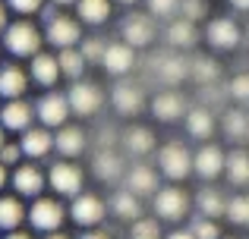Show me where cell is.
Returning a JSON list of instances; mask_svg holds the SVG:
<instances>
[{
    "mask_svg": "<svg viewBox=\"0 0 249 239\" xmlns=\"http://www.w3.org/2000/svg\"><path fill=\"white\" fill-rule=\"evenodd\" d=\"M145 6H148L152 19H170V16H177L180 0H145Z\"/></svg>",
    "mask_w": 249,
    "mask_h": 239,
    "instance_id": "obj_41",
    "label": "cell"
},
{
    "mask_svg": "<svg viewBox=\"0 0 249 239\" xmlns=\"http://www.w3.org/2000/svg\"><path fill=\"white\" fill-rule=\"evenodd\" d=\"M227 3H231L233 10H240V13H249V0H227Z\"/></svg>",
    "mask_w": 249,
    "mask_h": 239,
    "instance_id": "obj_49",
    "label": "cell"
},
{
    "mask_svg": "<svg viewBox=\"0 0 249 239\" xmlns=\"http://www.w3.org/2000/svg\"><path fill=\"white\" fill-rule=\"evenodd\" d=\"M164 38H167L170 48H177V50H189V48L196 44V38H199V32H196V22H186V19L177 16L174 22H167Z\"/></svg>",
    "mask_w": 249,
    "mask_h": 239,
    "instance_id": "obj_33",
    "label": "cell"
},
{
    "mask_svg": "<svg viewBox=\"0 0 249 239\" xmlns=\"http://www.w3.org/2000/svg\"><path fill=\"white\" fill-rule=\"evenodd\" d=\"M6 145V132H3V129H0V148H3Z\"/></svg>",
    "mask_w": 249,
    "mask_h": 239,
    "instance_id": "obj_54",
    "label": "cell"
},
{
    "mask_svg": "<svg viewBox=\"0 0 249 239\" xmlns=\"http://www.w3.org/2000/svg\"><path fill=\"white\" fill-rule=\"evenodd\" d=\"M221 132L231 142H249V113L246 107H231L221 117Z\"/></svg>",
    "mask_w": 249,
    "mask_h": 239,
    "instance_id": "obj_32",
    "label": "cell"
},
{
    "mask_svg": "<svg viewBox=\"0 0 249 239\" xmlns=\"http://www.w3.org/2000/svg\"><path fill=\"white\" fill-rule=\"evenodd\" d=\"M155 154H158L155 170H158L167 183H183V179L193 176V151L186 148V142L170 139V142L155 148Z\"/></svg>",
    "mask_w": 249,
    "mask_h": 239,
    "instance_id": "obj_3",
    "label": "cell"
},
{
    "mask_svg": "<svg viewBox=\"0 0 249 239\" xmlns=\"http://www.w3.org/2000/svg\"><path fill=\"white\" fill-rule=\"evenodd\" d=\"M29 69H22L19 63H3L0 66V98L3 101H16L25 95L29 88Z\"/></svg>",
    "mask_w": 249,
    "mask_h": 239,
    "instance_id": "obj_22",
    "label": "cell"
},
{
    "mask_svg": "<svg viewBox=\"0 0 249 239\" xmlns=\"http://www.w3.org/2000/svg\"><path fill=\"white\" fill-rule=\"evenodd\" d=\"M32 107H35V123H41L44 129H60V126H67V120H70L67 95L54 92V88H51L48 95H41Z\"/></svg>",
    "mask_w": 249,
    "mask_h": 239,
    "instance_id": "obj_10",
    "label": "cell"
},
{
    "mask_svg": "<svg viewBox=\"0 0 249 239\" xmlns=\"http://www.w3.org/2000/svg\"><path fill=\"white\" fill-rule=\"evenodd\" d=\"M205 41H208L212 50L227 54V50L240 48V41H243V29H240V22H233L231 16H218V19H212V22L205 25Z\"/></svg>",
    "mask_w": 249,
    "mask_h": 239,
    "instance_id": "obj_11",
    "label": "cell"
},
{
    "mask_svg": "<svg viewBox=\"0 0 249 239\" xmlns=\"http://www.w3.org/2000/svg\"><path fill=\"white\" fill-rule=\"evenodd\" d=\"M158 29H155V19L145 16V13H129L120 25V38L129 44V48H148L155 41Z\"/></svg>",
    "mask_w": 249,
    "mask_h": 239,
    "instance_id": "obj_17",
    "label": "cell"
},
{
    "mask_svg": "<svg viewBox=\"0 0 249 239\" xmlns=\"http://www.w3.org/2000/svg\"><path fill=\"white\" fill-rule=\"evenodd\" d=\"M107 214H114L117 221H139L142 217V198L139 195H133V192L123 186V189H117V192H110V198H107Z\"/></svg>",
    "mask_w": 249,
    "mask_h": 239,
    "instance_id": "obj_23",
    "label": "cell"
},
{
    "mask_svg": "<svg viewBox=\"0 0 249 239\" xmlns=\"http://www.w3.org/2000/svg\"><path fill=\"white\" fill-rule=\"evenodd\" d=\"M10 183L13 189H16L19 198H41L44 195V186H48V176H44V170L35 164V160H22L19 167H13L10 170Z\"/></svg>",
    "mask_w": 249,
    "mask_h": 239,
    "instance_id": "obj_9",
    "label": "cell"
},
{
    "mask_svg": "<svg viewBox=\"0 0 249 239\" xmlns=\"http://www.w3.org/2000/svg\"><path fill=\"white\" fill-rule=\"evenodd\" d=\"M161 239H193V233H189L186 227H177V230H170V233L161 236Z\"/></svg>",
    "mask_w": 249,
    "mask_h": 239,
    "instance_id": "obj_46",
    "label": "cell"
},
{
    "mask_svg": "<svg viewBox=\"0 0 249 239\" xmlns=\"http://www.w3.org/2000/svg\"><path fill=\"white\" fill-rule=\"evenodd\" d=\"M25 223V205L19 195H0V233L22 230Z\"/></svg>",
    "mask_w": 249,
    "mask_h": 239,
    "instance_id": "obj_30",
    "label": "cell"
},
{
    "mask_svg": "<svg viewBox=\"0 0 249 239\" xmlns=\"http://www.w3.org/2000/svg\"><path fill=\"white\" fill-rule=\"evenodd\" d=\"M221 239H233V236H221Z\"/></svg>",
    "mask_w": 249,
    "mask_h": 239,
    "instance_id": "obj_56",
    "label": "cell"
},
{
    "mask_svg": "<svg viewBox=\"0 0 249 239\" xmlns=\"http://www.w3.org/2000/svg\"><path fill=\"white\" fill-rule=\"evenodd\" d=\"M0 239H35L32 233H25V230H13V233H3Z\"/></svg>",
    "mask_w": 249,
    "mask_h": 239,
    "instance_id": "obj_48",
    "label": "cell"
},
{
    "mask_svg": "<svg viewBox=\"0 0 249 239\" xmlns=\"http://www.w3.org/2000/svg\"><path fill=\"white\" fill-rule=\"evenodd\" d=\"M224 217L233 223V227H243V230H249V192H237V195H231V198H227Z\"/></svg>",
    "mask_w": 249,
    "mask_h": 239,
    "instance_id": "obj_35",
    "label": "cell"
},
{
    "mask_svg": "<svg viewBox=\"0 0 249 239\" xmlns=\"http://www.w3.org/2000/svg\"><path fill=\"white\" fill-rule=\"evenodd\" d=\"M189 233H193V239H221V223H214L212 217H189Z\"/></svg>",
    "mask_w": 249,
    "mask_h": 239,
    "instance_id": "obj_37",
    "label": "cell"
},
{
    "mask_svg": "<svg viewBox=\"0 0 249 239\" xmlns=\"http://www.w3.org/2000/svg\"><path fill=\"white\" fill-rule=\"evenodd\" d=\"M177 16L186 19V22H199V19L208 16V0H180Z\"/></svg>",
    "mask_w": 249,
    "mask_h": 239,
    "instance_id": "obj_38",
    "label": "cell"
},
{
    "mask_svg": "<svg viewBox=\"0 0 249 239\" xmlns=\"http://www.w3.org/2000/svg\"><path fill=\"white\" fill-rule=\"evenodd\" d=\"M152 211L161 223H183L193 211V195L180 183H167L152 195Z\"/></svg>",
    "mask_w": 249,
    "mask_h": 239,
    "instance_id": "obj_2",
    "label": "cell"
},
{
    "mask_svg": "<svg viewBox=\"0 0 249 239\" xmlns=\"http://www.w3.org/2000/svg\"><path fill=\"white\" fill-rule=\"evenodd\" d=\"M186 132L193 135V139H199V142H208L214 135V129H218V123H214V113H212V107H205V104H196V107H189L186 111Z\"/></svg>",
    "mask_w": 249,
    "mask_h": 239,
    "instance_id": "obj_25",
    "label": "cell"
},
{
    "mask_svg": "<svg viewBox=\"0 0 249 239\" xmlns=\"http://www.w3.org/2000/svg\"><path fill=\"white\" fill-rule=\"evenodd\" d=\"M79 239H114L107 233V230H101V227H95V230H85V233L79 236Z\"/></svg>",
    "mask_w": 249,
    "mask_h": 239,
    "instance_id": "obj_45",
    "label": "cell"
},
{
    "mask_svg": "<svg viewBox=\"0 0 249 239\" xmlns=\"http://www.w3.org/2000/svg\"><path fill=\"white\" fill-rule=\"evenodd\" d=\"M54 6H76V0H51Z\"/></svg>",
    "mask_w": 249,
    "mask_h": 239,
    "instance_id": "obj_51",
    "label": "cell"
},
{
    "mask_svg": "<svg viewBox=\"0 0 249 239\" xmlns=\"http://www.w3.org/2000/svg\"><path fill=\"white\" fill-rule=\"evenodd\" d=\"M123 183H126V189L133 192V195L148 198V195H155V192L161 189V173L155 170L152 164H145V160H136V164L126 167Z\"/></svg>",
    "mask_w": 249,
    "mask_h": 239,
    "instance_id": "obj_14",
    "label": "cell"
},
{
    "mask_svg": "<svg viewBox=\"0 0 249 239\" xmlns=\"http://www.w3.org/2000/svg\"><path fill=\"white\" fill-rule=\"evenodd\" d=\"M29 79L35 82V85L41 88H54L57 82H60V66H57V54H48V50H41V54H35L29 60Z\"/></svg>",
    "mask_w": 249,
    "mask_h": 239,
    "instance_id": "obj_21",
    "label": "cell"
},
{
    "mask_svg": "<svg viewBox=\"0 0 249 239\" xmlns=\"http://www.w3.org/2000/svg\"><path fill=\"white\" fill-rule=\"evenodd\" d=\"M110 104H114V111L120 117H139L142 107H145V88L129 79H120L110 88Z\"/></svg>",
    "mask_w": 249,
    "mask_h": 239,
    "instance_id": "obj_13",
    "label": "cell"
},
{
    "mask_svg": "<svg viewBox=\"0 0 249 239\" xmlns=\"http://www.w3.org/2000/svg\"><path fill=\"white\" fill-rule=\"evenodd\" d=\"M67 214H70V221H73L76 227L95 230V227H101L104 217H107V202H104L101 195H95V192H79V195L70 202Z\"/></svg>",
    "mask_w": 249,
    "mask_h": 239,
    "instance_id": "obj_6",
    "label": "cell"
},
{
    "mask_svg": "<svg viewBox=\"0 0 249 239\" xmlns=\"http://www.w3.org/2000/svg\"><path fill=\"white\" fill-rule=\"evenodd\" d=\"M101 66H104V73L114 76V79H126L136 69V48H129L126 41H107Z\"/></svg>",
    "mask_w": 249,
    "mask_h": 239,
    "instance_id": "obj_15",
    "label": "cell"
},
{
    "mask_svg": "<svg viewBox=\"0 0 249 239\" xmlns=\"http://www.w3.org/2000/svg\"><path fill=\"white\" fill-rule=\"evenodd\" d=\"M104 88L95 85V82L89 79H79L70 85L67 92V104H70V113H76V117H91V113H98L104 107Z\"/></svg>",
    "mask_w": 249,
    "mask_h": 239,
    "instance_id": "obj_8",
    "label": "cell"
},
{
    "mask_svg": "<svg viewBox=\"0 0 249 239\" xmlns=\"http://www.w3.org/2000/svg\"><path fill=\"white\" fill-rule=\"evenodd\" d=\"M48 186L57 198H76L79 192H85V170L76 160H54V164L44 170Z\"/></svg>",
    "mask_w": 249,
    "mask_h": 239,
    "instance_id": "obj_5",
    "label": "cell"
},
{
    "mask_svg": "<svg viewBox=\"0 0 249 239\" xmlns=\"http://www.w3.org/2000/svg\"><path fill=\"white\" fill-rule=\"evenodd\" d=\"M19 148H22V158L29 160H41L54 151V132L44 126H32L19 135Z\"/></svg>",
    "mask_w": 249,
    "mask_h": 239,
    "instance_id": "obj_20",
    "label": "cell"
},
{
    "mask_svg": "<svg viewBox=\"0 0 249 239\" xmlns=\"http://www.w3.org/2000/svg\"><path fill=\"white\" fill-rule=\"evenodd\" d=\"M67 205L60 202V198H35L32 202V208H25V223H29L35 233L48 236V233H60L63 223H67Z\"/></svg>",
    "mask_w": 249,
    "mask_h": 239,
    "instance_id": "obj_4",
    "label": "cell"
},
{
    "mask_svg": "<svg viewBox=\"0 0 249 239\" xmlns=\"http://www.w3.org/2000/svg\"><path fill=\"white\" fill-rule=\"evenodd\" d=\"M44 239H73V236H67V233H63V230H60V233H48Z\"/></svg>",
    "mask_w": 249,
    "mask_h": 239,
    "instance_id": "obj_52",
    "label": "cell"
},
{
    "mask_svg": "<svg viewBox=\"0 0 249 239\" xmlns=\"http://www.w3.org/2000/svg\"><path fill=\"white\" fill-rule=\"evenodd\" d=\"M193 205H196V211H199L202 217H212V221H218L221 214H224V208H227V195L221 189H214L212 183H205L199 192L193 195Z\"/></svg>",
    "mask_w": 249,
    "mask_h": 239,
    "instance_id": "obj_28",
    "label": "cell"
},
{
    "mask_svg": "<svg viewBox=\"0 0 249 239\" xmlns=\"http://www.w3.org/2000/svg\"><path fill=\"white\" fill-rule=\"evenodd\" d=\"M0 44H3V50L13 57V60H32L35 54H41L44 35L32 19H16V22H10L3 29Z\"/></svg>",
    "mask_w": 249,
    "mask_h": 239,
    "instance_id": "obj_1",
    "label": "cell"
},
{
    "mask_svg": "<svg viewBox=\"0 0 249 239\" xmlns=\"http://www.w3.org/2000/svg\"><path fill=\"white\" fill-rule=\"evenodd\" d=\"M10 25V10H6V3L0 0V35H3V29Z\"/></svg>",
    "mask_w": 249,
    "mask_h": 239,
    "instance_id": "obj_47",
    "label": "cell"
},
{
    "mask_svg": "<svg viewBox=\"0 0 249 239\" xmlns=\"http://www.w3.org/2000/svg\"><path fill=\"white\" fill-rule=\"evenodd\" d=\"M155 73H158V79L164 82V85H180V82H186L189 79V60L186 57H180V54H174V57H161L158 63H155Z\"/></svg>",
    "mask_w": 249,
    "mask_h": 239,
    "instance_id": "obj_29",
    "label": "cell"
},
{
    "mask_svg": "<svg viewBox=\"0 0 249 239\" xmlns=\"http://www.w3.org/2000/svg\"><path fill=\"white\" fill-rule=\"evenodd\" d=\"M224 148L214 145V142H205L202 148H196L193 154V173L202 179V183H214L224 173Z\"/></svg>",
    "mask_w": 249,
    "mask_h": 239,
    "instance_id": "obj_12",
    "label": "cell"
},
{
    "mask_svg": "<svg viewBox=\"0 0 249 239\" xmlns=\"http://www.w3.org/2000/svg\"><path fill=\"white\" fill-rule=\"evenodd\" d=\"M114 3H120V6H136L139 0H114Z\"/></svg>",
    "mask_w": 249,
    "mask_h": 239,
    "instance_id": "obj_53",
    "label": "cell"
},
{
    "mask_svg": "<svg viewBox=\"0 0 249 239\" xmlns=\"http://www.w3.org/2000/svg\"><path fill=\"white\" fill-rule=\"evenodd\" d=\"M104 48H107V41L98 38V35H89V38H82V41H79V54L85 57V63H101Z\"/></svg>",
    "mask_w": 249,
    "mask_h": 239,
    "instance_id": "obj_39",
    "label": "cell"
},
{
    "mask_svg": "<svg viewBox=\"0 0 249 239\" xmlns=\"http://www.w3.org/2000/svg\"><path fill=\"white\" fill-rule=\"evenodd\" d=\"M218 63L208 60V57H196V60H189V79H196L199 85H212V82H218Z\"/></svg>",
    "mask_w": 249,
    "mask_h": 239,
    "instance_id": "obj_36",
    "label": "cell"
},
{
    "mask_svg": "<svg viewBox=\"0 0 249 239\" xmlns=\"http://www.w3.org/2000/svg\"><path fill=\"white\" fill-rule=\"evenodd\" d=\"M110 13H114V0H76V19L82 25H107Z\"/></svg>",
    "mask_w": 249,
    "mask_h": 239,
    "instance_id": "obj_26",
    "label": "cell"
},
{
    "mask_svg": "<svg viewBox=\"0 0 249 239\" xmlns=\"http://www.w3.org/2000/svg\"><path fill=\"white\" fill-rule=\"evenodd\" d=\"M227 95L237 101L240 107H249V73H237L227 85Z\"/></svg>",
    "mask_w": 249,
    "mask_h": 239,
    "instance_id": "obj_40",
    "label": "cell"
},
{
    "mask_svg": "<svg viewBox=\"0 0 249 239\" xmlns=\"http://www.w3.org/2000/svg\"><path fill=\"white\" fill-rule=\"evenodd\" d=\"M129 239H155V236H129Z\"/></svg>",
    "mask_w": 249,
    "mask_h": 239,
    "instance_id": "obj_55",
    "label": "cell"
},
{
    "mask_svg": "<svg viewBox=\"0 0 249 239\" xmlns=\"http://www.w3.org/2000/svg\"><path fill=\"white\" fill-rule=\"evenodd\" d=\"M0 164H3L6 170L22 164V148H19V142H6V145L0 148Z\"/></svg>",
    "mask_w": 249,
    "mask_h": 239,
    "instance_id": "obj_44",
    "label": "cell"
},
{
    "mask_svg": "<svg viewBox=\"0 0 249 239\" xmlns=\"http://www.w3.org/2000/svg\"><path fill=\"white\" fill-rule=\"evenodd\" d=\"M123 148H126L136 160H142L158 148V139H155V132L148 126H129L126 132H123Z\"/></svg>",
    "mask_w": 249,
    "mask_h": 239,
    "instance_id": "obj_27",
    "label": "cell"
},
{
    "mask_svg": "<svg viewBox=\"0 0 249 239\" xmlns=\"http://www.w3.org/2000/svg\"><path fill=\"white\" fill-rule=\"evenodd\" d=\"M85 148H89V135H85L82 126H73V123H67V126H60V129L54 132V151L60 154L63 160L82 158Z\"/></svg>",
    "mask_w": 249,
    "mask_h": 239,
    "instance_id": "obj_18",
    "label": "cell"
},
{
    "mask_svg": "<svg viewBox=\"0 0 249 239\" xmlns=\"http://www.w3.org/2000/svg\"><path fill=\"white\" fill-rule=\"evenodd\" d=\"M44 41L57 50H67V48H79L82 41V22L73 16H63V13H54V16L44 22Z\"/></svg>",
    "mask_w": 249,
    "mask_h": 239,
    "instance_id": "obj_7",
    "label": "cell"
},
{
    "mask_svg": "<svg viewBox=\"0 0 249 239\" xmlns=\"http://www.w3.org/2000/svg\"><path fill=\"white\" fill-rule=\"evenodd\" d=\"M186 98H183V92H177V88H164V92H158L152 98V113L155 120L161 123H177L186 117Z\"/></svg>",
    "mask_w": 249,
    "mask_h": 239,
    "instance_id": "obj_19",
    "label": "cell"
},
{
    "mask_svg": "<svg viewBox=\"0 0 249 239\" xmlns=\"http://www.w3.org/2000/svg\"><path fill=\"white\" fill-rule=\"evenodd\" d=\"M57 66H60V79L70 82H79L85 76V57L79 54V48H67V50H57Z\"/></svg>",
    "mask_w": 249,
    "mask_h": 239,
    "instance_id": "obj_34",
    "label": "cell"
},
{
    "mask_svg": "<svg viewBox=\"0 0 249 239\" xmlns=\"http://www.w3.org/2000/svg\"><path fill=\"white\" fill-rule=\"evenodd\" d=\"M91 173H95L101 183H117V179L126 173V164H123V158L114 148H101V151L95 154V160H91Z\"/></svg>",
    "mask_w": 249,
    "mask_h": 239,
    "instance_id": "obj_24",
    "label": "cell"
},
{
    "mask_svg": "<svg viewBox=\"0 0 249 239\" xmlns=\"http://www.w3.org/2000/svg\"><path fill=\"white\" fill-rule=\"evenodd\" d=\"M129 227H133V236H155V239H161V221L158 217H139V221H133Z\"/></svg>",
    "mask_w": 249,
    "mask_h": 239,
    "instance_id": "obj_43",
    "label": "cell"
},
{
    "mask_svg": "<svg viewBox=\"0 0 249 239\" xmlns=\"http://www.w3.org/2000/svg\"><path fill=\"white\" fill-rule=\"evenodd\" d=\"M3 3H6V10H13L19 19H29V16H35V13H41L44 0H3Z\"/></svg>",
    "mask_w": 249,
    "mask_h": 239,
    "instance_id": "obj_42",
    "label": "cell"
},
{
    "mask_svg": "<svg viewBox=\"0 0 249 239\" xmlns=\"http://www.w3.org/2000/svg\"><path fill=\"white\" fill-rule=\"evenodd\" d=\"M6 183H10V170H6V167L3 164H0V189H3V186Z\"/></svg>",
    "mask_w": 249,
    "mask_h": 239,
    "instance_id": "obj_50",
    "label": "cell"
},
{
    "mask_svg": "<svg viewBox=\"0 0 249 239\" xmlns=\"http://www.w3.org/2000/svg\"><path fill=\"white\" fill-rule=\"evenodd\" d=\"M35 126V107L29 104L25 98H16V101H3L0 107V129L3 132H19L22 135L25 129Z\"/></svg>",
    "mask_w": 249,
    "mask_h": 239,
    "instance_id": "obj_16",
    "label": "cell"
},
{
    "mask_svg": "<svg viewBox=\"0 0 249 239\" xmlns=\"http://www.w3.org/2000/svg\"><path fill=\"white\" fill-rule=\"evenodd\" d=\"M224 176L237 189L249 186V148H237V151L227 154L224 158Z\"/></svg>",
    "mask_w": 249,
    "mask_h": 239,
    "instance_id": "obj_31",
    "label": "cell"
}]
</instances>
